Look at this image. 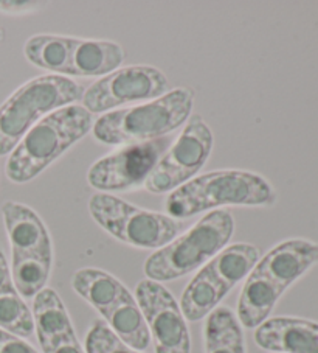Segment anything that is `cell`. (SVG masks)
Wrapping results in <instances>:
<instances>
[{
  "label": "cell",
  "mask_w": 318,
  "mask_h": 353,
  "mask_svg": "<svg viewBox=\"0 0 318 353\" xmlns=\"http://www.w3.org/2000/svg\"><path fill=\"white\" fill-rule=\"evenodd\" d=\"M11 287H14L13 277H11V270L8 266L7 257H5L2 249H0V293Z\"/></svg>",
  "instance_id": "cell-27"
},
{
  "label": "cell",
  "mask_w": 318,
  "mask_h": 353,
  "mask_svg": "<svg viewBox=\"0 0 318 353\" xmlns=\"http://www.w3.org/2000/svg\"><path fill=\"white\" fill-rule=\"evenodd\" d=\"M284 291L272 280L252 270L237 299V321L246 328H258L271 318Z\"/></svg>",
  "instance_id": "cell-16"
},
{
  "label": "cell",
  "mask_w": 318,
  "mask_h": 353,
  "mask_svg": "<svg viewBox=\"0 0 318 353\" xmlns=\"http://www.w3.org/2000/svg\"><path fill=\"white\" fill-rule=\"evenodd\" d=\"M83 94L72 78L54 74L23 83L0 106V157L10 154L38 121L79 101Z\"/></svg>",
  "instance_id": "cell-6"
},
{
  "label": "cell",
  "mask_w": 318,
  "mask_h": 353,
  "mask_svg": "<svg viewBox=\"0 0 318 353\" xmlns=\"http://www.w3.org/2000/svg\"><path fill=\"white\" fill-rule=\"evenodd\" d=\"M255 343L271 353H318V322L271 318L256 328Z\"/></svg>",
  "instance_id": "cell-14"
},
{
  "label": "cell",
  "mask_w": 318,
  "mask_h": 353,
  "mask_svg": "<svg viewBox=\"0 0 318 353\" xmlns=\"http://www.w3.org/2000/svg\"><path fill=\"white\" fill-rule=\"evenodd\" d=\"M233 232L235 218L229 210L208 212L185 234L149 255L143 266L146 279L162 283L199 270L227 248Z\"/></svg>",
  "instance_id": "cell-5"
},
{
  "label": "cell",
  "mask_w": 318,
  "mask_h": 353,
  "mask_svg": "<svg viewBox=\"0 0 318 353\" xmlns=\"http://www.w3.org/2000/svg\"><path fill=\"white\" fill-rule=\"evenodd\" d=\"M0 353H39L25 339L0 328Z\"/></svg>",
  "instance_id": "cell-24"
},
{
  "label": "cell",
  "mask_w": 318,
  "mask_h": 353,
  "mask_svg": "<svg viewBox=\"0 0 318 353\" xmlns=\"http://www.w3.org/2000/svg\"><path fill=\"white\" fill-rule=\"evenodd\" d=\"M42 352L44 353H85L83 345L79 344L75 332L67 334L64 338H61L54 344L45 347V349H42Z\"/></svg>",
  "instance_id": "cell-25"
},
{
  "label": "cell",
  "mask_w": 318,
  "mask_h": 353,
  "mask_svg": "<svg viewBox=\"0 0 318 353\" xmlns=\"http://www.w3.org/2000/svg\"><path fill=\"white\" fill-rule=\"evenodd\" d=\"M109 328L132 349L146 350L151 344L148 324L132 293H126L109 313L103 316Z\"/></svg>",
  "instance_id": "cell-19"
},
{
  "label": "cell",
  "mask_w": 318,
  "mask_h": 353,
  "mask_svg": "<svg viewBox=\"0 0 318 353\" xmlns=\"http://www.w3.org/2000/svg\"><path fill=\"white\" fill-rule=\"evenodd\" d=\"M85 353H142L125 344L106 322L96 321L85 336Z\"/></svg>",
  "instance_id": "cell-23"
},
{
  "label": "cell",
  "mask_w": 318,
  "mask_h": 353,
  "mask_svg": "<svg viewBox=\"0 0 318 353\" xmlns=\"http://www.w3.org/2000/svg\"><path fill=\"white\" fill-rule=\"evenodd\" d=\"M136 301L148 324L156 353H191V338L180 305L174 296L154 280L137 285Z\"/></svg>",
  "instance_id": "cell-12"
},
{
  "label": "cell",
  "mask_w": 318,
  "mask_h": 353,
  "mask_svg": "<svg viewBox=\"0 0 318 353\" xmlns=\"http://www.w3.org/2000/svg\"><path fill=\"white\" fill-rule=\"evenodd\" d=\"M205 353H246L242 325L227 307H218L206 316L204 327Z\"/></svg>",
  "instance_id": "cell-20"
},
{
  "label": "cell",
  "mask_w": 318,
  "mask_h": 353,
  "mask_svg": "<svg viewBox=\"0 0 318 353\" xmlns=\"http://www.w3.org/2000/svg\"><path fill=\"white\" fill-rule=\"evenodd\" d=\"M194 94L187 88L169 90L156 100L103 114L94 123V137L104 145L151 142L188 121Z\"/></svg>",
  "instance_id": "cell-3"
},
{
  "label": "cell",
  "mask_w": 318,
  "mask_h": 353,
  "mask_svg": "<svg viewBox=\"0 0 318 353\" xmlns=\"http://www.w3.org/2000/svg\"><path fill=\"white\" fill-rule=\"evenodd\" d=\"M0 328L19 338H30L34 333L32 310L16 287L0 293Z\"/></svg>",
  "instance_id": "cell-22"
},
{
  "label": "cell",
  "mask_w": 318,
  "mask_h": 353,
  "mask_svg": "<svg viewBox=\"0 0 318 353\" xmlns=\"http://www.w3.org/2000/svg\"><path fill=\"white\" fill-rule=\"evenodd\" d=\"M94 117L83 106L70 105L48 114L11 151L5 174L14 184H27L87 136Z\"/></svg>",
  "instance_id": "cell-1"
},
{
  "label": "cell",
  "mask_w": 318,
  "mask_h": 353,
  "mask_svg": "<svg viewBox=\"0 0 318 353\" xmlns=\"http://www.w3.org/2000/svg\"><path fill=\"white\" fill-rule=\"evenodd\" d=\"M41 7L39 2H22V0H10V2H0V11L7 14H25L38 10Z\"/></svg>",
  "instance_id": "cell-26"
},
{
  "label": "cell",
  "mask_w": 318,
  "mask_h": 353,
  "mask_svg": "<svg viewBox=\"0 0 318 353\" xmlns=\"http://www.w3.org/2000/svg\"><path fill=\"white\" fill-rule=\"evenodd\" d=\"M89 212L98 226L126 245L138 249H160L180 232V223L168 215L140 209L109 193L89 199Z\"/></svg>",
  "instance_id": "cell-8"
},
{
  "label": "cell",
  "mask_w": 318,
  "mask_h": 353,
  "mask_svg": "<svg viewBox=\"0 0 318 353\" xmlns=\"http://www.w3.org/2000/svg\"><path fill=\"white\" fill-rule=\"evenodd\" d=\"M259 249L250 243L224 248L191 279L182 294L180 310L187 321L198 322L219 307L237 283L258 263Z\"/></svg>",
  "instance_id": "cell-7"
},
{
  "label": "cell",
  "mask_w": 318,
  "mask_h": 353,
  "mask_svg": "<svg viewBox=\"0 0 318 353\" xmlns=\"http://www.w3.org/2000/svg\"><path fill=\"white\" fill-rule=\"evenodd\" d=\"M213 132L200 115H191L185 128L162 156L145 188L152 194H163L177 190L195 178L211 154Z\"/></svg>",
  "instance_id": "cell-9"
},
{
  "label": "cell",
  "mask_w": 318,
  "mask_h": 353,
  "mask_svg": "<svg viewBox=\"0 0 318 353\" xmlns=\"http://www.w3.org/2000/svg\"><path fill=\"white\" fill-rule=\"evenodd\" d=\"M318 265V245L306 239L278 243L264 257H259L253 271L262 274L284 291Z\"/></svg>",
  "instance_id": "cell-13"
},
{
  "label": "cell",
  "mask_w": 318,
  "mask_h": 353,
  "mask_svg": "<svg viewBox=\"0 0 318 353\" xmlns=\"http://www.w3.org/2000/svg\"><path fill=\"white\" fill-rule=\"evenodd\" d=\"M2 216L11 245V277L22 297H33L47 288L53 268V245L42 218L25 204L8 201Z\"/></svg>",
  "instance_id": "cell-4"
},
{
  "label": "cell",
  "mask_w": 318,
  "mask_h": 353,
  "mask_svg": "<svg viewBox=\"0 0 318 353\" xmlns=\"http://www.w3.org/2000/svg\"><path fill=\"white\" fill-rule=\"evenodd\" d=\"M3 38H5V30H3L2 27H0V42L3 41Z\"/></svg>",
  "instance_id": "cell-28"
},
{
  "label": "cell",
  "mask_w": 318,
  "mask_h": 353,
  "mask_svg": "<svg viewBox=\"0 0 318 353\" xmlns=\"http://www.w3.org/2000/svg\"><path fill=\"white\" fill-rule=\"evenodd\" d=\"M33 302L34 332L38 336L41 349L52 345L67 334L73 333L70 316L67 313L64 302L52 288L39 291Z\"/></svg>",
  "instance_id": "cell-17"
},
{
  "label": "cell",
  "mask_w": 318,
  "mask_h": 353,
  "mask_svg": "<svg viewBox=\"0 0 318 353\" xmlns=\"http://www.w3.org/2000/svg\"><path fill=\"white\" fill-rule=\"evenodd\" d=\"M125 61L123 47L112 41L73 38L69 77H106Z\"/></svg>",
  "instance_id": "cell-15"
},
{
  "label": "cell",
  "mask_w": 318,
  "mask_h": 353,
  "mask_svg": "<svg viewBox=\"0 0 318 353\" xmlns=\"http://www.w3.org/2000/svg\"><path fill=\"white\" fill-rule=\"evenodd\" d=\"M169 143V137H162L151 142L123 145L89 168L87 182L101 193L129 192L145 187L146 179L168 151Z\"/></svg>",
  "instance_id": "cell-10"
},
{
  "label": "cell",
  "mask_w": 318,
  "mask_h": 353,
  "mask_svg": "<svg viewBox=\"0 0 318 353\" xmlns=\"http://www.w3.org/2000/svg\"><path fill=\"white\" fill-rule=\"evenodd\" d=\"M72 288L101 316L109 313L121 297L129 293L117 277L95 268H83L73 274Z\"/></svg>",
  "instance_id": "cell-18"
},
{
  "label": "cell",
  "mask_w": 318,
  "mask_h": 353,
  "mask_svg": "<svg viewBox=\"0 0 318 353\" xmlns=\"http://www.w3.org/2000/svg\"><path fill=\"white\" fill-rule=\"evenodd\" d=\"M277 192L261 174L246 170H219L195 176L187 184L171 192L167 198L168 216L183 220L224 205L271 207Z\"/></svg>",
  "instance_id": "cell-2"
},
{
  "label": "cell",
  "mask_w": 318,
  "mask_h": 353,
  "mask_svg": "<svg viewBox=\"0 0 318 353\" xmlns=\"http://www.w3.org/2000/svg\"><path fill=\"white\" fill-rule=\"evenodd\" d=\"M73 38L59 34L32 36L23 47L25 58L39 69L54 72V75L65 77L69 72Z\"/></svg>",
  "instance_id": "cell-21"
},
{
  "label": "cell",
  "mask_w": 318,
  "mask_h": 353,
  "mask_svg": "<svg viewBox=\"0 0 318 353\" xmlns=\"http://www.w3.org/2000/svg\"><path fill=\"white\" fill-rule=\"evenodd\" d=\"M168 78L152 65H127L103 77L83 94V108L106 114L129 103H146L167 94Z\"/></svg>",
  "instance_id": "cell-11"
}]
</instances>
